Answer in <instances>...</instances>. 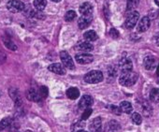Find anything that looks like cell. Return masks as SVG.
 I'll return each instance as SVG.
<instances>
[{
	"label": "cell",
	"instance_id": "cell-1",
	"mask_svg": "<svg viewBox=\"0 0 159 132\" xmlns=\"http://www.w3.org/2000/svg\"><path fill=\"white\" fill-rule=\"evenodd\" d=\"M138 81V74L136 72L133 71H129V72H125L122 73L120 78H119V83L121 85L125 86V87H129L134 85Z\"/></svg>",
	"mask_w": 159,
	"mask_h": 132
},
{
	"label": "cell",
	"instance_id": "cell-2",
	"mask_svg": "<svg viewBox=\"0 0 159 132\" xmlns=\"http://www.w3.org/2000/svg\"><path fill=\"white\" fill-rule=\"evenodd\" d=\"M84 79L87 84H98L103 81V73L99 71H92L86 73Z\"/></svg>",
	"mask_w": 159,
	"mask_h": 132
},
{
	"label": "cell",
	"instance_id": "cell-3",
	"mask_svg": "<svg viewBox=\"0 0 159 132\" xmlns=\"http://www.w3.org/2000/svg\"><path fill=\"white\" fill-rule=\"evenodd\" d=\"M8 10L12 13H17L25 10V4L20 0H10L7 3Z\"/></svg>",
	"mask_w": 159,
	"mask_h": 132
},
{
	"label": "cell",
	"instance_id": "cell-4",
	"mask_svg": "<svg viewBox=\"0 0 159 132\" xmlns=\"http://www.w3.org/2000/svg\"><path fill=\"white\" fill-rule=\"evenodd\" d=\"M60 58H61V61H62L65 68H66L68 70H74V68H75L74 62H73L71 56L66 52L62 51L60 52Z\"/></svg>",
	"mask_w": 159,
	"mask_h": 132
},
{
	"label": "cell",
	"instance_id": "cell-5",
	"mask_svg": "<svg viewBox=\"0 0 159 132\" xmlns=\"http://www.w3.org/2000/svg\"><path fill=\"white\" fill-rule=\"evenodd\" d=\"M139 19V13L136 11H132L126 18L125 20V27L128 29H132L133 27H135V25L138 24Z\"/></svg>",
	"mask_w": 159,
	"mask_h": 132
},
{
	"label": "cell",
	"instance_id": "cell-6",
	"mask_svg": "<svg viewBox=\"0 0 159 132\" xmlns=\"http://www.w3.org/2000/svg\"><path fill=\"white\" fill-rule=\"evenodd\" d=\"M118 67H119V70L121 71L122 73L129 72V71H132L133 64H132V61L129 58H125H125H122L119 61Z\"/></svg>",
	"mask_w": 159,
	"mask_h": 132
},
{
	"label": "cell",
	"instance_id": "cell-7",
	"mask_svg": "<svg viewBox=\"0 0 159 132\" xmlns=\"http://www.w3.org/2000/svg\"><path fill=\"white\" fill-rule=\"evenodd\" d=\"M76 62H78L81 65H86L90 64L94 60V56L91 53H86V52H82V53H78L75 56Z\"/></svg>",
	"mask_w": 159,
	"mask_h": 132
},
{
	"label": "cell",
	"instance_id": "cell-8",
	"mask_svg": "<svg viewBox=\"0 0 159 132\" xmlns=\"http://www.w3.org/2000/svg\"><path fill=\"white\" fill-rule=\"evenodd\" d=\"M156 65L157 59L152 55H147L143 60V66L147 71H152L154 68H156Z\"/></svg>",
	"mask_w": 159,
	"mask_h": 132
},
{
	"label": "cell",
	"instance_id": "cell-9",
	"mask_svg": "<svg viewBox=\"0 0 159 132\" xmlns=\"http://www.w3.org/2000/svg\"><path fill=\"white\" fill-rule=\"evenodd\" d=\"M151 25V20L148 16H144L143 18L140 19V21L138 23V26H137V31L139 33L145 32L149 29Z\"/></svg>",
	"mask_w": 159,
	"mask_h": 132
},
{
	"label": "cell",
	"instance_id": "cell-10",
	"mask_svg": "<svg viewBox=\"0 0 159 132\" xmlns=\"http://www.w3.org/2000/svg\"><path fill=\"white\" fill-rule=\"evenodd\" d=\"M93 104H94L93 98L88 96V95H85L81 98V100H80L79 107H80V109H82V110H85V109L91 108Z\"/></svg>",
	"mask_w": 159,
	"mask_h": 132
},
{
	"label": "cell",
	"instance_id": "cell-11",
	"mask_svg": "<svg viewBox=\"0 0 159 132\" xmlns=\"http://www.w3.org/2000/svg\"><path fill=\"white\" fill-rule=\"evenodd\" d=\"M48 70L55 74H58V75H65L66 74V69L64 68V66L61 65L60 63H54V64H52L48 67Z\"/></svg>",
	"mask_w": 159,
	"mask_h": 132
},
{
	"label": "cell",
	"instance_id": "cell-12",
	"mask_svg": "<svg viewBox=\"0 0 159 132\" xmlns=\"http://www.w3.org/2000/svg\"><path fill=\"white\" fill-rule=\"evenodd\" d=\"M92 20H93L92 14H90V15H83L78 21V25L81 29H85L90 25Z\"/></svg>",
	"mask_w": 159,
	"mask_h": 132
},
{
	"label": "cell",
	"instance_id": "cell-13",
	"mask_svg": "<svg viewBox=\"0 0 159 132\" xmlns=\"http://www.w3.org/2000/svg\"><path fill=\"white\" fill-rule=\"evenodd\" d=\"M89 129L91 132H103L102 130V121L100 117H97L95 118L90 125H89Z\"/></svg>",
	"mask_w": 159,
	"mask_h": 132
},
{
	"label": "cell",
	"instance_id": "cell-14",
	"mask_svg": "<svg viewBox=\"0 0 159 132\" xmlns=\"http://www.w3.org/2000/svg\"><path fill=\"white\" fill-rule=\"evenodd\" d=\"M26 97H27V98H28L29 100L34 101V102H39V101L42 99V98H41V96H40V93L38 92V91H37L36 89H34V88H31V89H29V90L26 92Z\"/></svg>",
	"mask_w": 159,
	"mask_h": 132
},
{
	"label": "cell",
	"instance_id": "cell-15",
	"mask_svg": "<svg viewBox=\"0 0 159 132\" xmlns=\"http://www.w3.org/2000/svg\"><path fill=\"white\" fill-rule=\"evenodd\" d=\"M76 49L81 52H91L93 51V45L88 41H81L76 45Z\"/></svg>",
	"mask_w": 159,
	"mask_h": 132
},
{
	"label": "cell",
	"instance_id": "cell-16",
	"mask_svg": "<svg viewBox=\"0 0 159 132\" xmlns=\"http://www.w3.org/2000/svg\"><path fill=\"white\" fill-rule=\"evenodd\" d=\"M79 11L83 15H90L93 12V6L89 2H84L80 6Z\"/></svg>",
	"mask_w": 159,
	"mask_h": 132
},
{
	"label": "cell",
	"instance_id": "cell-17",
	"mask_svg": "<svg viewBox=\"0 0 159 132\" xmlns=\"http://www.w3.org/2000/svg\"><path fill=\"white\" fill-rule=\"evenodd\" d=\"M13 125V122H12V119L11 117H6L4 119L1 120V122H0V130L3 131L5 129H8V128H11Z\"/></svg>",
	"mask_w": 159,
	"mask_h": 132
},
{
	"label": "cell",
	"instance_id": "cell-18",
	"mask_svg": "<svg viewBox=\"0 0 159 132\" xmlns=\"http://www.w3.org/2000/svg\"><path fill=\"white\" fill-rule=\"evenodd\" d=\"M66 97L70 99H77L80 97V91L76 87H70L66 90Z\"/></svg>",
	"mask_w": 159,
	"mask_h": 132
},
{
	"label": "cell",
	"instance_id": "cell-19",
	"mask_svg": "<svg viewBox=\"0 0 159 132\" xmlns=\"http://www.w3.org/2000/svg\"><path fill=\"white\" fill-rule=\"evenodd\" d=\"M119 107L121 108V110H122L123 112L127 113V114L131 113L132 111H133L132 104H131L130 102H128V101H122V102L120 103V106H119Z\"/></svg>",
	"mask_w": 159,
	"mask_h": 132
},
{
	"label": "cell",
	"instance_id": "cell-20",
	"mask_svg": "<svg viewBox=\"0 0 159 132\" xmlns=\"http://www.w3.org/2000/svg\"><path fill=\"white\" fill-rule=\"evenodd\" d=\"M10 95H11V98L14 100L15 104L17 106H21L20 104H22V99H21V97L18 94V91L16 89H12L11 88V89H10Z\"/></svg>",
	"mask_w": 159,
	"mask_h": 132
},
{
	"label": "cell",
	"instance_id": "cell-21",
	"mask_svg": "<svg viewBox=\"0 0 159 132\" xmlns=\"http://www.w3.org/2000/svg\"><path fill=\"white\" fill-rule=\"evenodd\" d=\"M84 38L87 40V41H95L98 39V34L94 31V30H88L84 34Z\"/></svg>",
	"mask_w": 159,
	"mask_h": 132
},
{
	"label": "cell",
	"instance_id": "cell-22",
	"mask_svg": "<svg viewBox=\"0 0 159 132\" xmlns=\"http://www.w3.org/2000/svg\"><path fill=\"white\" fill-rule=\"evenodd\" d=\"M141 110H142V112H143V114L145 115V116H150V115H152V106L146 101V100H144L143 101V103L141 104Z\"/></svg>",
	"mask_w": 159,
	"mask_h": 132
},
{
	"label": "cell",
	"instance_id": "cell-23",
	"mask_svg": "<svg viewBox=\"0 0 159 132\" xmlns=\"http://www.w3.org/2000/svg\"><path fill=\"white\" fill-rule=\"evenodd\" d=\"M108 129L110 132H118L121 129V125L117 121L111 120L108 125Z\"/></svg>",
	"mask_w": 159,
	"mask_h": 132
},
{
	"label": "cell",
	"instance_id": "cell-24",
	"mask_svg": "<svg viewBox=\"0 0 159 132\" xmlns=\"http://www.w3.org/2000/svg\"><path fill=\"white\" fill-rule=\"evenodd\" d=\"M47 6V0H34V7L39 11H42Z\"/></svg>",
	"mask_w": 159,
	"mask_h": 132
},
{
	"label": "cell",
	"instance_id": "cell-25",
	"mask_svg": "<svg viewBox=\"0 0 159 132\" xmlns=\"http://www.w3.org/2000/svg\"><path fill=\"white\" fill-rule=\"evenodd\" d=\"M150 99L151 101L157 103L159 101V88H153L150 92Z\"/></svg>",
	"mask_w": 159,
	"mask_h": 132
},
{
	"label": "cell",
	"instance_id": "cell-26",
	"mask_svg": "<svg viewBox=\"0 0 159 132\" xmlns=\"http://www.w3.org/2000/svg\"><path fill=\"white\" fill-rule=\"evenodd\" d=\"M84 128V121H80V122H77L74 125H72L71 131L72 132H78L79 130H82Z\"/></svg>",
	"mask_w": 159,
	"mask_h": 132
},
{
	"label": "cell",
	"instance_id": "cell-27",
	"mask_svg": "<svg viewBox=\"0 0 159 132\" xmlns=\"http://www.w3.org/2000/svg\"><path fill=\"white\" fill-rule=\"evenodd\" d=\"M139 3V0H127V11H133Z\"/></svg>",
	"mask_w": 159,
	"mask_h": 132
},
{
	"label": "cell",
	"instance_id": "cell-28",
	"mask_svg": "<svg viewBox=\"0 0 159 132\" xmlns=\"http://www.w3.org/2000/svg\"><path fill=\"white\" fill-rule=\"evenodd\" d=\"M131 119H132L133 123L136 124V125H140L141 122H142V118H141V116H140V114L139 112H134L132 114V116H131Z\"/></svg>",
	"mask_w": 159,
	"mask_h": 132
},
{
	"label": "cell",
	"instance_id": "cell-29",
	"mask_svg": "<svg viewBox=\"0 0 159 132\" xmlns=\"http://www.w3.org/2000/svg\"><path fill=\"white\" fill-rule=\"evenodd\" d=\"M76 18V12L74 11H68L65 15V20L66 22H71Z\"/></svg>",
	"mask_w": 159,
	"mask_h": 132
},
{
	"label": "cell",
	"instance_id": "cell-30",
	"mask_svg": "<svg viewBox=\"0 0 159 132\" xmlns=\"http://www.w3.org/2000/svg\"><path fill=\"white\" fill-rule=\"evenodd\" d=\"M4 43H5L6 47L9 48L10 50H11V51H16V50H17L16 45H15L14 42H12L11 39H4Z\"/></svg>",
	"mask_w": 159,
	"mask_h": 132
},
{
	"label": "cell",
	"instance_id": "cell-31",
	"mask_svg": "<svg viewBox=\"0 0 159 132\" xmlns=\"http://www.w3.org/2000/svg\"><path fill=\"white\" fill-rule=\"evenodd\" d=\"M92 112H93V110H92L91 108L85 109V110H84V113H83V115H82V120H83V121L87 120V119L91 116Z\"/></svg>",
	"mask_w": 159,
	"mask_h": 132
},
{
	"label": "cell",
	"instance_id": "cell-32",
	"mask_svg": "<svg viewBox=\"0 0 159 132\" xmlns=\"http://www.w3.org/2000/svg\"><path fill=\"white\" fill-rule=\"evenodd\" d=\"M109 109L111 110V112H112L113 113H115L116 115H120L122 113V110L120 107L118 106H115V105H110Z\"/></svg>",
	"mask_w": 159,
	"mask_h": 132
},
{
	"label": "cell",
	"instance_id": "cell-33",
	"mask_svg": "<svg viewBox=\"0 0 159 132\" xmlns=\"http://www.w3.org/2000/svg\"><path fill=\"white\" fill-rule=\"evenodd\" d=\"M39 93L42 98H46L48 97V88L46 86H41L39 89Z\"/></svg>",
	"mask_w": 159,
	"mask_h": 132
},
{
	"label": "cell",
	"instance_id": "cell-34",
	"mask_svg": "<svg viewBox=\"0 0 159 132\" xmlns=\"http://www.w3.org/2000/svg\"><path fill=\"white\" fill-rule=\"evenodd\" d=\"M119 32H118V30H116L115 28H111V30H110V36L111 37V38H113V39H117V38H119Z\"/></svg>",
	"mask_w": 159,
	"mask_h": 132
},
{
	"label": "cell",
	"instance_id": "cell-35",
	"mask_svg": "<svg viewBox=\"0 0 159 132\" xmlns=\"http://www.w3.org/2000/svg\"><path fill=\"white\" fill-rule=\"evenodd\" d=\"M109 73H110V76H111V77H114V76H115V74H116V71H115L114 68H112V67H110V68H109Z\"/></svg>",
	"mask_w": 159,
	"mask_h": 132
},
{
	"label": "cell",
	"instance_id": "cell-36",
	"mask_svg": "<svg viewBox=\"0 0 159 132\" xmlns=\"http://www.w3.org/2000/svg\"><path fill=\"white\" fill-rule=\"evenodd\" d=\"M6 59V55H4L1 52H0V64H2Z\"/></svg>",
	"mask_w": 159,
	"mask_h": 132
},
{
	"label": "cell",
	"instance_id": "cell-37",
	"mask_svg": "<svg viewBox=\"0 0 159 132\" xmlns=\"http://www.w3.org/2000/svg\"><path fill=\"white\" fill-rule=\"evenodd\" d=\"M154 39H155V42H156V44L159 46V33H157V34L154 36Z\"/></svg>",
	"mask_w": 159,
	"mask_h": 132
},
{
	"label": "cell",
	"instance_id": "cell-38",
	"mask_svg": "<svg viewBox=\"0 0 159 132\" xmlns=\"http://www.w3.org/2000/svg\"><path fill=\"white\" fill-rule=\"evenodd\" d=\"M10 132H20L17 128H12V126H11V128L10 129Z\"/></svg>",
	"mask_w": 159,
	"mask_h": 132
},
{
	"label": "cell",
	"instance_id": "cell-39",
	"mask_svg": "<svg viewBox=\"0 0 159 132\" xmlns=\"http://www.w3.org/2000/svg\"><path fill=\"white\" fill-rule=\"evenodd\" d=\"M156 74L159 76V64H158V66H157V68H156Z\"/></svg>",
	"mask_w": 159,
	"mask_h": 132
},
{
	"label": "cell",
	"instance_id": "cell-40",
	"mask_svg": "<svg viewBox=\"0 0 159 132\" xmlns=\"http://www.w3.org/2000/svg\"><path fill=\"white\" fill-rule=\"evenodd\" d=\"M51 1L55 2V3H58V2H60V1H61V0H51Z\"/></svg>",
	"mask_w": 159,
	"mask_h": 132
},
{
	"label": "cell",
	"instance_id": "cell-41",
	"mask_svg": "<svg viewBox=\"0 0 159 132\" xmlns=\"http://www.w3.org/2000/svg\"><path fill=\"white\" fill-rule=\"evenodd\" d=\"M154 2H155V4L159 7V0H154Z\"/></svg>",
	"mask_w": 159,
	"mask_h": 132
},
{
	"label": "cell",
	"instance_id": "cell-42",
	"mask_svg": "<svg viewBox=\"0 0 159 132\" xmlns=\"http://www.w3.org/2000/svg\"><path fill=\"white\" fill-rule=\"evenodd\" d=\"M78 132H87V131H85L84 129H82V130H79Z\"/></svg>",
	"mask_w": 159,
	"mask_h": 132
},
{
	"label": "cell",
	"instance_id": "cell-43",
	"mask_svg": "<svg viewBox=\"0 0 159 132\" xmlns=\"http://www.w3.org/2000/svg\"><path fill=\"white\" fill-rule=\"evenodd\" d=\"M25 132H33V131H31V130H25Z\"/></svg>",
	"mask_w": 159,
	"mask_h": 132
},
{
	"label": "cell",
	"instance_id": "cell-44",
	"mask_svg": "<svg viewBox=\"0 0 159 132\" xmlns=\"http://www.w3.org/2000/svg\"><path fill=\"white\" fill-rule=\"evenodd\" d=\"M0 132H1V130H0Z\"/></svg>",
	"mask_w": 159,
	"mask_h": 132
}]
</instances>
